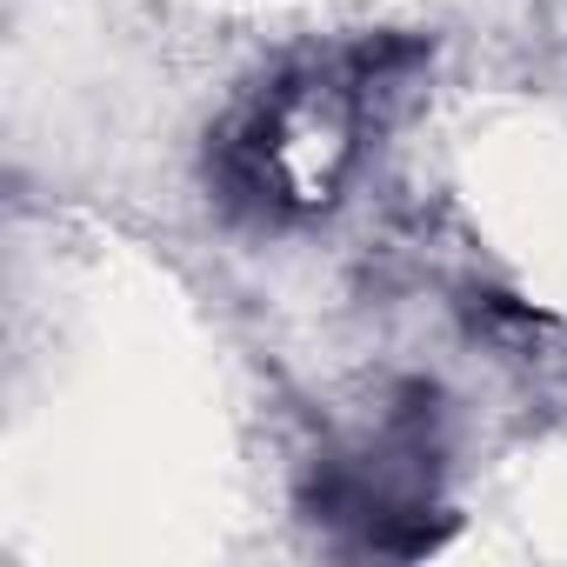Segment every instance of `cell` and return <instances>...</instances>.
<instances>
[{"instance_id":"6da1fadb","label":"cell","mask_w":567,"mask_h":567,"mask_svg":"<svg viewBox=\"0 0 567 567\" xmlns=\"http://www.w3.org/2000/svg\"><path fill=\"white\" fill-rule=\"evenodd\" d=\"M421 61V41H361L321 74H280L207 147L214 194L247 220H308L348 181L361 147L368 87H388Z\"/></svg>"}]
</instances>
